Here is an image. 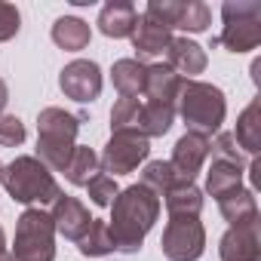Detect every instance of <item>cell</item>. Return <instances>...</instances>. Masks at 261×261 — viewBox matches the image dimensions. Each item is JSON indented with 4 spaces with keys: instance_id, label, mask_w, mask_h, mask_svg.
Returning <instances> with one entry per match:
<instances>
[{
    "instance_id": "836d02e7",
    "label": "cell",
    "mask_w": 261,
    "mask_h": 261,
    "mask_svg": "<svg viewBox=\"0 0 261 261\" xmlns=\"http://www.w3.org/2000/svg\"><path fill=\"white\" fill-rule=\"evenodd\" d=\"M0 261H13V255H10V249H7V237H4V230H0Z\"/></svg>"
},
{
    "instance_id": "277c9868",
    "label": "cell",
    "mask_w": 261,
    "mask_h": 261,
    "mask_svg": "<svg viewBox=\"0 0 261 261\" xmlns=\"http://www.w3.org/2000/svg\"><path fill=\"white\" fill-rule=\"evenodd\" d=\"M0 185H4V191L16 203L40 206V209L62 197L53 172L37 157H16L13 163H7L4 169H0Z\"/></svg>"
},
{
    "instance_id": "83f0119b",
    "label": "cell",
    "mask_w": 261,
    "mask_h": 261,
    "mask_svg": "<svg viewBox=\"0 0 261 261\" xmlns=\"http://www.w3.org/2000/svg\"><path fill=\"white\" fill-rule=\"evenodd\" d=\"M139 114H142L139 98H120L114 105V111H111V133H136L139 129Z\"/></svg>"
},
{
    "instance_id": "e575fe53",
    "label": "cell",
    "mask_w": 261,
    "mask_h": 261,
    "mask_svg": "<svg viewBox=\"0 0 261 261\" xmlns=\"http://www.w3.org/2000/svg\"><path fill=\"white\" fill-rule=\"evenodd\" d=\"M0 169H4V163H0Z\"/></svg>"
},
{
    "instance_id": "8992f818",
    "label": "cell",
    "mask_w": 261,
    "mask_h": 261,
    "mask_svg": "<svg viewBox=\"0 0 261 261\" xmlns=\"http://www.w3.org/2000/svg\"><path fill=\"white\" fill-rule=\"evenodd\" d=\"M224 31L218 37L230 53H252L261 43V4L258 0H227L221 7Z\"/></svg>"
},
{
    "instance_id": "3957f363",
    "label": "cell",
    "mask_w": 261,
    "mask_h": 261,
    "mask_svg": "<svg viewBox=\"0 0 261 261\" xmlns=\"http://www.w3.org/2000/svg\"><path fill=\"white\" fill-rule=\"evenodd\" d=\"M175 114H181L188 133H200V136H212L221 129L224 114H227V101L224 92L212 83L203 80H181L178 98H175Z\"/></svg>"
},
{
    "instance_id": "8fae6325",
    "label": "cell",
    "mask_w": 261,
    "mask_h": 261,
    "mask_svg": "<svg viewBox=\"0 0 261 261\" xmlns=\"http://www.w3.org/2000/svg\"><path fill=\"white\" fill-rule=\"evenodd\" d=\"M49 218H53L56 233H62V237H65V240H71V243H77V240L89 230V224H92L89 209H86L77 197H68V194H62V197L53 203Z\"/></svg>"
},
{
    "instance_id": "9c48e42d",
    "label": "cell",
    "mask_w": 261,
    "mask_h": 261,
    "mask_svg": "<svg viewBox=\"0 0 261 261\" xmlns=\"http://www.w3.org/2000/svg\"><path fill=\"white\" fill-rule=\"evenodd\" d=\"M148 16H154L160 25H166L169 31L172 28H181V31H191V34H200L209 28L212 22V13L206 4L200 0H151Z\"/></svg>"
},
{
    "instance_id": "9a60e30c",
    "label": "cell",
    "mask_w": 261,
    "mask_h": 261,
    "mask_svg": "<svg viewBox=\"0 0 261 261\" xmlns=\"http://www.w3.org/2000/svg\"><path fill=\"white\" fill-rule=\"evenodd\" d=\"M166 65L181 77V80H194L197 74L206 71V49L188 37H172L166 46Z\"/></svg>"
},
{
    "instance_id": "2e32d148",
    "label": "cell",
    "mask_w": 261,
    "mask_h": 261,
    "mask_svg": "<svg viewBox=\"0 0 261 261\" xmlns=\"http://www.w3.org/2000/svg\"><path fill=\"white\" fill-rule=\"evenodd\" d=\"M178 89H181V77L169 65H148L145 68V86H142V92L151 101H157V105H175Z\"/></svg>"
},
{
    "instance_id": "d4e9b609",
    "label": "cell",
    "mask_w": 261,
    "mask_h": 261,
    "mask_svg": "<svg viewBox=\"0 0 261 261\" xmlns=\"http://www.w3.org/2000/svg\"><path fill=\"white\" fill-rule=\"evenodd\" d=\"M166 209H169V215H200V209H203V191L194 181H178L166 194Z\"/></svg>"
},
{
    "instance_id": "1f68e13d",
    "label": "cell",
    "mask_w": 261,
    "mask_h": 261,
    "mask_svg": "<svg viewBox=\"0 0 261 261\" xmlns=\"http://www.w3.org/2000/svg\"><path fill=\"white\" fill-rule=\"evenodd\" d=\"M22 28V16L13 4H0V43H7L19 34Z\"/></svg>"
},
{
    "instance_id": "603a6c76",
    "label": "cell",
    "mask_w": 261,
    "mask_h": 261,
    "mask_svg": "<svg viewBox=\"0 0 261 261\" xmlns=\"http://www.w3.org/2000/svg\"><path fill=\"white\" fill-rule=\"evenodd\" d=\"M237 188H243V166H233V163H224V160H212L209 172H206V191L221 200L227 194H233Z\"/></svg>"
},
{
    "instance_id": "44dd1931",
    "label": "cell",
    "mask_w": 261,
    "mask_h": 261,
    "mask_svg": "<svg viewBox=\"0 0 261 261\" xmlns=\"http://www.w3.org/2000/svg\"><path fill=\"white\" fill-rule=\"evenodd\" d=\"M145 68L139 59H120L114 62L111 68V80H114V89L120 92V98H136L145 86Z\"/></svg>"
},
{
    "instance_id": "5bb4252c",
    "label": "cell",
    "mask_w": 261,
    "mask_h": 261,
    "mask_svg": "<svg viewBox=\"0 0 261 261\" xmlns=\"http://www.w3.org/2000/svg\"><path fill=\"white\" fill-rule=\"evenodd\" d=\"M218 258L221 261H261V233H258V224L230 227L218 240Z\"/></svg>"
},
{
    "instance_id": "4dcf8cb0",
    "label": "cell",
    "mask_w": 261,
    "mask_h": 261,
    "mask_svg": "<svg viewBox=\"0 0 261 261\" xmlns=\"http://www.w3.org/2000/svg\"><path fill=\"white\" fill-rule=\"evenodd\" d=\"M22 142H25V123L16 114H0V145L19 148Z\"/></svg>"
},
{
    "instance_id": "7c38bea8",
    "label": "cell",
    "mask_w": 261,
    "mask_h": 261,
    "mask_svg": "<svg viewBox=\"0 0 261 261\" xmlns=\"http://www.w3.org/2000/svg\"><path fill=\"white\" fill-rule=\"evenodd\" d=\"M129 37H133V49H136V56L142 62V59L163 56L169 40H172V31L166 25H160L154 16L142 13V16H136V25H133V34H129Z\"/></svg>"
},
{
    "instance_id": "5b68a950",
    "label": "cell",
    "mask_w": 261,
    "mask_h": 261,
    "mask_svg": "<svg viewBox=\"0 0 261 261\" xmlns=\"http://www.w3.org/2000/svg\"><path fill=\"white\" fill-rule=\"evenodd\" d=\"M13 261H56V227L46 209L28 206L16 221Z\"/></svg>"
},
{
    "instance_id": "cb8c5ba5",
    "label": "cell",
    "mask_w": 261,
    "mask_h": 261,
    "mask_svg": "<svg viewBox=\"0 0 261 261\" xmlns=\"http://www.w3.org/2000/svg\"><path fill=\"white\" fill-rule=\"evenodd\" d=\"M98 172H101L98 154L92 148H86V145H77L74 154H71V160H68V166H65V178L71 185H77V188H86Z\"/></svg>"
},
{
    "instance_id": "d6a6232c",
    "label": "cell",
    "mask_w": 261,
    "mask_h": 261,
    "mask_svg": "<svg viewBox=\"0 0 261 261\" xmlns=\"http://www.w3.org/2000/svg\"><path fill=\"white\" fill-rule=\"evenodd\" d=\"M7 101H10V89H7V80L0 77V114H4V108H7Z\"/></svg>"
},
{
    "instance_id": "484cf974",
    "label": "cell",
    "mask_w": 261,
    "mask_h": 261,
    "mask_svg": "<svg viewBox=\"0 0 261 261\" xmlns=\"http://www.w3.org/2000/svg\"><path fill=\"white\" fill-rule=\"evenodd\" d=\"M178 181H185L175 169H172V163L169 160H151L148 166H145V172H142V181L139 185H145L148 191H154L157 197H166Z\"/></svg>"
},
{
    "instance_id": "e0dca14e",
    "label": "cell",
    "mask_w": 261,
    "mask_h": 261,
    "mask_svg": "<svg viewBox=\"0 0 261 261\" xmlns=\"http://www.w3.org/2000/svg\"><path fill=\"white\" fill-rule=\"evenodd\" d=\"M136 7L129 0H111V4L101 7L98 13V31L105 37H114V40H123L133 34V25H136Z\"/></svg>"
},
{
    "instance_id": "30bf717a",
    "label": "cell",
    "mask_w": 261,
    "mask_h": 261,
    "mask_svg": "<svg viewBox=\"0 0 261 261\" xmlns=\"http://www.w3.org/2000/svg\"><path fill=\"white\" fill-rule=\"evenodd\" d=\"M59 86L68 98L86 105V101H95L98 92H101V68L92 62V59H74L62 68L59 74Z\"/></svg>"
},
{
    "instance_id": "f1b7e54d",
    "label": "cell",
    "mask_w": 261,
    "mask_h": 261,
    "mask_svg": "<svg viewBox=\"0 0 261 261\" xmlns=\"http://www.w3.org/2000/svg\"><path fill=\"white\" fill-rule=\"evenodd\" d=\"M209 154H212V160H224V163H233V166L246 163L240 145L233 142V133H218V139L209 142Z\"/></svg>"
},
{
    "instance_id": "4316f807",
    "label": "cell",
    "mask_w": 261,
    "mask_h": 261,
    "mask_svg": "<svg viewBox=\"0 0 261 261\" xmlns=\"http://www.w3.org/2000/svg\"><path fill=\"white\" fill-rule=\"evenodd\" d=\"M77 249H80V255H86V258L111 255V252H114V240H111L108 221H101V218H92L89 230H86V233L77 240Z\"/></svg>"
},
{
    "instance_id": "ffe728a7",
    "label": "cell",
    "mask_w": 261,
    "mask_h": 261,
    "mask_svg": "<svg viewBox=\"0 0 261 261\" xmlns=\"http://www.w3.org/2000/svg\"><path fill=\"white\" fill-rule=\"evenodd\" d=\"M89 37H92L89 25H86L83 19H77V16H62V19H56V25H53V40H56V46H62L65 53H80V49H86V46H89Z\"/></svg>"
},
{
    "instance_id": "7402d4cb",
    "label": "cell",
    "mask_w": 261,
    "mask_h": 261,
    "mask_svg": "<svg viewBox=\"0 0 261 261\" xmlns=\"http://www.w3.org/2000/svg\"><path fill=\"white\" fill-rule=\"evenodd\" d=\"M175 123V105H157V101H148L142 105V114H139V129L136 133L145 136V139H157V136H166Z\"/></svg>"
},
{
    "instance_id": "d6986e66",
    "label": "cell",
    "mask_w": 261,
    "mask_h": 261,
    "mask_svg": "<svg viewBox=\"0 0 261 261\" xmlns=\"http://www.w3.org/2000/svg\"><path fill=\"white\" fill-rule=\"evenodd\" d=\"M233 142H237L246 154H252V157L261 151V98H252V101L246 105V111L240 114Z\"/></svg>"
},
{
    "instance_id": "ba28073f",
    "label": "cell",
    "mask_w": 261,
    "mask_h": 261,
    "mask_svg": "<svg viewBox=\"0 0 261 261\" xmlns=\"http://www.w3.org/2000/svg\"><path fill=\"white\" fill-rule=\"evenodd\" d=\"M151 154V142L145 136L136 133H111V142L105 145L98 166L105 175H129L133 169H139V163H145Z\"/></svg>"
},
{
    "instance_id": "ac0fdd59",
    "label": "cell",
    "mask_w": 261,
    "mask_h": 261,
    "mask_svg": "<svg viewBox=\"0 0 261 261\" xmlns=\"http://www.w3.org/2000/svg\"><path fill=\"white\" fill-rule=\"evenodd\" d=\"M218 209H221V215H224V221L230 227L258 224V203H255V194L246 191V188H237L233 194L221 197L218 200Z\"/></svg>"
},
{
    "instance_id": "7a4b0ae2",
    "label": "cell",
    "mask_w": 261,
    "mask_h": 261,
    "mask_svg": "<svg viewBox=\"0 0 261 261\" xmlns=\"http://www.w3.org/2000/svg\"><path fill=\"white\" fill-rule=\"evenodd\" d=\"M83 117L68 114L65 108H43L37 114V160L49 172H65L71 154H74V139L80 133Z\"/></svg>"
},
{
    "instance_id": "6da1fadb",
    "label": "cell",
    "mask_w": 261,
    "mask_h": 261,
    "mask_svg": "<svg viewBox=\"0 0 261 261\" xmlns=\"http://www.w3.org/2000/svg\"><path fill=\"white\" fill-rule=\"evenodd\" d=\"M157 218H160V197L154 191H148L145 185H129L126 191H120L111 203V221H108L114 252L136 255L151 227L157 224Z\"/></svg>"
},
{
    "instance_id": "f546056e",
    "label": "cell",
    "mask_w": 261,
    "mask_h": 261,
    "mask_svg": "<svg viewBox=\"0 0 261 261\" xmlns=\"http://www.w3.org/2000/svg\"><path fill=\"white\" fill-rule=\"evenodd\" d=\"M86 191H89V200H92L95 206H111V203H114V197L120 194L117 181H114L111 175H105V172H98V175L86 185Z\"/></svg>"
},
{
    "instance_id": "52a82bcc",
    "label": "cell",
    "mask_w": 261,
    "mask_h": 261,
    "mask_svg": "<svg viewBox=\"0 0 261 261\" xmlns=\"http://www.w3.org/2000/svg\"><path fill=\"white\" fill-rule=\"evenodd\" d=\"M160 249L169 261H197L206 252V227L200 215H169Z\"/></svg>"
},
{
    "instance_id": "4fadbf2b",
    "label": "cell",
    "mask_w": 261,
    "mask_h": 261,
    "mask_svg": "<svg viewBox=\"0 0 261 261\" xmlns=\"http://www.w3.org/2000/svg\"><path fill=\"white\" fill-rule=\"evenodd\" d=\"M206 157H209V139L200 136V133H185V136L175 142L169 163H172V169H175L185 181H194L197 172L203 169Z\"/></svg>"
}]
</instances>
